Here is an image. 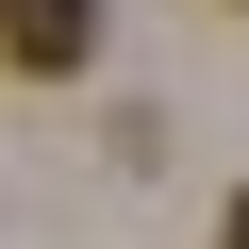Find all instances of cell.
I'll return each mask as SVG.
<instances>
[{
    "label": "cell",
    "mask_w": 249,
    "mask_h": 249,
    "mask_svg": "<svg viewBox=\"0 0 249 249\" xmlns=\"http://www.w3.org/2000/svg\"><path fill=\"white\" fill-rule=\"evenodd\" d=\"M100 50V0H0V67H34V83H67Z\"/></svg>",
    "instance_id": "obj_1"
},
{
    "label": "cell",
    "mask_w": 249,
    "mask_h": 249,
    "mask_svg": "<svg viewBox=\"0 0 249 249\" xmlns=\"http://www.w3.org/2000/svg\"><path fill=\"white\" fill-rule=\"evenodd\" d=\"M216 249H249V183H232V216H216Z\"/></svg>",
    "instance_id": "obj_2"
}]
</instances>
